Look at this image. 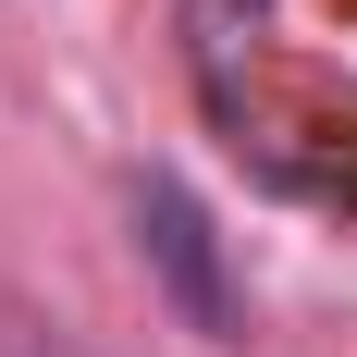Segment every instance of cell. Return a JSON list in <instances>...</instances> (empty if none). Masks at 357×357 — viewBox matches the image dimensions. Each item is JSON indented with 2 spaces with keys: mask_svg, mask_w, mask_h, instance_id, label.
Instances as JSON below:
<instances>
[{
  "mask_svg": "<svg viewBox=\"0 0 357 357\" xmlns=\"http://www.w3.org/2000/svg\"><path fill=\"white\" fill-rule=\"evenodd\" d=\"M259 37V0H185V50H197V99L222 123H247V86H234V50Z\"/></svg>",
  "mask_w": 357,
  "mask_h": 357,
  "instance_id": "obj_2",
  "label": "cell"
},
{
  "mask_svg": "<svg viewBox=\"0 0 357 357\" xmlns=\"http://www.w3.org/2000/svg\"><path fill=\"white\" fill-rule=\"evenodd\" d=\"M136 259H148V284L173 296V321L185 333H234V271H222V234H210V210L185 197L173 173H136Z\"/></svg>",
  "mask_w": 357,
  "mask_h": 357,
  "instance_id": "obj_1",
  "label": "cell"
}]
</instances>
